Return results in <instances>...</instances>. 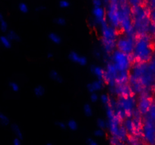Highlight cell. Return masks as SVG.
I'll list each match as a JSON object with an SVG mask.
<instances>
[{
  "instance_id": "9c48e42d",
  "label": "cell",
  "mask_w": 155,
  "mask_h": 145,
  "mask_svg": "<svg viewBox=\"0 0 155 145\" xmlns=\"http://www.w3.org/2000/svg\"><path fill=\"white\" fill-rule=\"evenodd\" d=\"M8 24L5 20H2L0 21V32L5 33L8 31Z\"/></svg>"
},
{
  "instance_id": "e0dca14e",
  "label": "cell",
  "mask_w": 155,
  "mask_h": 145,
  "mask_svg": "<svg viewBox=\"0 0 155 145\" xmlns=\"http://www.w3.org/2000/svg\"><path fill=\"white\" fill-rule=\"evenodd\" d=\"M93 3L94 7H101V0H93Z\"/></svg>"
},
{
  "instance_id": "7a4b0ae2",
  "label": "cell",
  "mask_w": 155,
  "mask_h": 145,
  "mask_svg": "<svg viewBox=\"0 0 155 145\" xmlns=\"http://www.w3.org/2000/svg\"><path fill=\"white\" fill-rule=\"evenodd\" d=\"M120 46L123 52L129 53L132 50V42L127 40H123L120 42Z\"/></svg>"
},
{
  "instance_id": "ba28073f",
  "label": "cell",
  "mask_w": 155,
  "mask_h": 145,
  "mask_svg": "<svg viewBox=\"0 0 155 145\" xmlns=\"http://www.w3.org/2000/svg\"><path fill=\"white\" fill-rule=\"evenodd\" d=\"M18 9L21 12L24 13V14H26L29 11V8L25 2H21L18 4Z\"/></svg>"
},
{
  "instance_id": "30bf717a",
  "label": "cell",
  "mask_w": 155,
  "mask_h": 145,
  "mask_svg": "<svg viewBox=\"0 0 155 145\" xmlns=\"http://www.w3.org/2000/svg\"><path fill=\"white\" fill-rule=\"evenodd\" d=\"M67 127H68L70 130H71V131H74V130L77 129L78 124L75 121L73 120V119H71V120L68 121V123H67Z\"/></svg>"
},
{
  "instance_id": "8992f818",
  "label": "cell",
  "mask_w": 155,
  "mask_h": 145,
  "mask_svg": "<svg viewBox=\"0 0 155 145\" xmlns=\"http://www.w3.org/2000/svg\"><path fill=\"white\" fill-rule=\"evenodd\" d=\"M9 125V117L5 113L0 112V125L6 127Z\"/></svg>"
},
{
  "instance_id": "7c38bea8",
  "label": "cell",
  "mask_w": 155,
  "mask_h": 145,
  "mask_svg": "<svg viewBox=\"0 0 155 145\" xmlns=\"http://www.w3.org/2000/svg\"><path fill=\"white\" fill-rule=\"evenodd\" d=\"M10 88L12 89V91H14V92H18L20 87H19V85L16 82H12L10 84Z\"/></svg>"
},
{
  "instance_id": "52a82bcc",
  "label": "cell",
  "mask_w": 155,
  "mask_h": 145,
  "mask_svg": "<svg viewBox=\"0 0 155 145\" xmlns=\"http://www.w3.org/2000/svg\"><path fill=\"white\" fill-rule=\"evenodd\" d=\"M6 37H8L11 41L13 42H17L20 40V37H19L18 34L15 31H12V30L8 31V32H7Z\"/></svg>"
},
{
  "instance_id": "8fae6325",
  "label": "cell",
  "mask_w": 155,
  "mask_h": 145,
  "mask_svg": "<svg viewBox=\"0 0 155 145\" xmlns=\"http://www.w3.org/2000/svg\"><path fill=\"white\" fill-rule=\"evenodd\" d=\"M50 39L55 43H59L60 41V38L58 35H56V34H51L50 35Z\"/></svg>"
},
{
  "instance_id": "ffe728a7",
  "label": "cell",
  "mask_w": 155,
  "mask_h": 145,
  "mask_svg": "<svg viewBox=\"0 0 155 145\" xmlns=\"http://www.w3.org/2000/svg\"><path fill=\"white\" fill-rule=\"evenodd\" d=\"M84 112H85L86 114H87V112H89V115H91V109L89 106H87V107L84 108Z\"/></svg>"
},
{
  "instance_id": "5bb4252c",
  "label": "cell",
  "mask_w": 155,
  "mask_h": 145,
  "mask_svg": "<svg viewBox=\"0 0 155 145\" xmlns=\"http://www.w3.org/2000/svg\"><path fill=\"white\" fill-rule=\"evenodd\" d=\"M94 72L95 73L96 75H97L98 77H102L103 74H104L102 69H101V68H99V67H96V68H94Z\"/></svg>"
},
{
  "instance_id": "277c9868",
  "label": "cell",
  "mask_w": 155,
  "mask_h": 145,
  "mask_svg": "<svg viewBox=\"0 0 155 145\" xmlns=\"http://www.w3.org/2000/svg\"><path fill=\"white\" fill-rule=\"evenodd\" d=\"M0 42L2 43V46L5 48L6 50H11L12 48V41L6 37L4 35H0Z\"/></svg>"
},
{
  "instance_id": "9a60e30c",
  "label": "cell",
  "mask_w": 155,
  "mask_h": 145,
  "mask_svg": "<svg viewBox=\"0 0 155 145\" xmlns=\"http://www.w3.org/2000/svg\"><path fill=\"white\" fill-rule=\"evenodd\" d=\"M13 145H22V140L19 137H15L12 141Z\"/></svg>"
},
{
  "instance_id": "3957f363",
  "label": "cell",
  "mask_w": 155,
  "mask_h": 145,
  "mask_svg": "<svg viewBox=\"0 0 155 145\" xmlns=\"http://www.w3.org/2000/svg\"><path fill=\"white\" fill-rule=\"evenodd\" d=\"M11 129H12V131L13 132V134H15L16 137H19L20 139L23 140V137H24L23 131H22L21 128H20V126H19L18 124L12 123L11 124Z\"/></svg>"
},
{
  "instance_id": "4fadbf2b",
  "label": "cell",
  "mask_w": 155,
  "mask_h": 145,
  "mask_svg": "<svg viewBox=\"0 0 155 145\" xmlns=\"http://www.w3.org/2000/svg\"><path fill=\"white\" fill-rule=\"evenodd\" d=\"M59 5H60L61 8H67L69 7L70 3L68 0H61L60 2H59Z\"/></svg>"
},
{
  "instance_id": "5b68a950",
  "label": "cell",
  "mask_w": 155,
  "mask_h": 145,
  "mask_svg": "<svg viewBox=\"0 0 155 145\" xmlns=\"http://www.w3.org/2000/svg\"><path fill=\"white\" fill-rule=\"evenodd\" d=\"M94 15L95 18L97 19L100 21H103V18H104V10L102 9L101 7H94L93 11Z\"/></svg>"
},
{
  "instance_id": "d6986e66",
  "label": "cell",
  "mask_w": 155,
  "mask_h": 145,
  "mask_svg": "<svg viewBox=\"0 0 155 145\" xmlns=\"http://www.w3.org/2000/svg\"><path fill=\"white\" fill-rule=\"evenodd\" d=\"M97 125L100 128H104L105 127V123H104V121L99 120L97 122Z\"/></svg>"
},
{
  "instance_id": "6da1fadb",
  "label": "cell",
  "mask_w": 155,
  "mask_h": 145,
  "mask_svg": "<svg viewBox=\"0 0 155 145\" xmlns=\"http://www.w3.org/2000/svg\"><path fill=\"white\" fill-rule=\"evenodd\" d=\"M114 59L116 62V66L121 69L126 68L128 65V61L126 54L122 52H116L114 55Z\"/></svg>"
},
{
  "instance_id": "ac0fdd59",
  "label": "cell",
  "mask_w": 155,
  "mask_h": 145,
  "mask_svg": "<svg viewBox=\"0 0 155 145\" xmlns=\"http://www.w3.org/2000/svg\"><path fill=\"white\" fill-rule=\"evenodd\" d=\"M58 125H59V127L61 128V129H63V130H65L67 128V125H65V123H63V122H60L58 123Z\"/></svg>"
},
{
  "instance_id": "2e32d148",
  "label": "cell",
  "mask_w": 155,
  "mask_h": 145,
  "mask_svg": "<svg viewBox=\"0 0 155 145\" xmlns=\"http://www.w3.org/2000/svg\"><path fill=\"white\" fill-rule=\"evenodd\" d=\"M95 135L97 136V137H102L104 135V131H102V129H97V131H95Z\"/></svg>"
},
{
  "instance_id": "603a6c76",
  "label": "cell",
  "mask_w": 155,
  "mask_h": 145,
  "mask_svg": "<svg viewBox=\"0 0 155 145\" xmlns=\"http://www.w3.org/2000/svg\"><path fill=\"white\" fill-rule=\"evenodd\" d=\"M3 47V46H2V43H1V42H0V49H1V48H2Z\"/></svg>"
},
{
  "instance_id": "7402d4cb",
  "label": "cell",
  "mask_w": 155,
  "mask_h": 145,
  "mask_svg": "<svg viewBox=\"0 0 155 145\" xmlns=\"http://www.w3.org/2000/svg\"><path fill=\"white\" fill-rule=\"evenodd\" d=\"M46 145H55V144H53V143H50V142H49V143H46Z\"/></svg>"
},
{
  "instance_id": "44dd1931",
  "label": "cell",
  "mask_w": 155,
  "mask_h": 145,
  "mask_svg": "<svg viewBox=\"0 0 155 145\" xmlns=\"http://www.w3.org/2000/svg\"><path fill=\"white\" fill-rule=\"evenodd\" d=\"M2 20H4V16L3 15H2V12L0 11V21H2Z\"/></svg>"
}]
</instances>
